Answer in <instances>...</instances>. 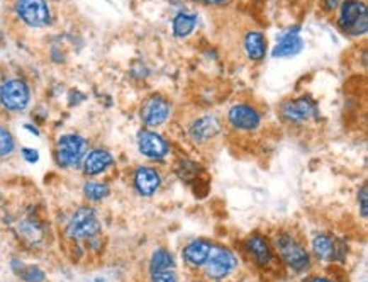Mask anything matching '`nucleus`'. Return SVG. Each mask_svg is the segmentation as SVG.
I'll return each instance as SVG.
<instances>
[{"instance_id":"13","label":"nucleus","mask_w":368,"mask_h":282,"mask_svg":"<svg viewBox=\"0 0 368 282\" xmlns=\"http://www.w3.org/2000/svg\"><path fill=\"white\" fill-rule=\"evenodd\" d=\"M114 155L107 148H92L88 150L87 155L84 157L82 162V172L87 177H97V175L107 172L110 167L114 165Z\"/></svg>"},{"instance_id":"1","label":"nucleus","mask_w":368,"mask_h":282,"mask_svg":"<svg viewBox=\"0 0 368 282\" xmlns=\"http://www.w3.org/2000/svg\"><path fill=\"white\" fill-rule=\"evenodd\" d=\"M87 152L88 141L85 136L79 133H65L59 136L54 145V162L59 169H79Z\"/></svg>"},{"instance_id":"4","label":"nucleus","mask_w":368,"mask_h":282,"mask_svg":"<svg viewBox=\"0 0 368 282\" xmlns=\"http://www.w3.org/2000/svg\"><path fill=\"white\" fill-rule=\"evenodd\" d=\"M98 233H100V221H98L97 213L92 208H79L68 220L67 235L71 240L88 242L97 238Z\"/></svg>"},{"instance_id":"3","label":"nucleus","mask_w":368,"mask_h":282,"mask_svg":"<svg viewBox=\"0 0 368 282\" xmlns=\"http://www.w3.org/2000/svg\"><path fill=\"white\" fill-rule=\"evenodd\" d=\"M338 26L350 36H365L368 31V11L362 0H345L340 6Z\"/></svg>"},{"instance_id":"19","label":"nucleus","mask_w":368,"mask_h":282,"mask_svg":"<svg viewBox=\"0 0 368 282\" xmlns=\"http://www.w3.org/2000/svg\"><path fill=\"white\" fill-rule=\"evenodd\" d=\"M245 51L251 62H263L267 57V38L260 31H250L245 36Z\"/></svg>"},{"instance_id":"5","label":"nucleus","mask_w":368,"mask_h":282,"mask_svg":"<svg viewBox=\"0 0 368 282\" xmlns=\"http://www.w3.org/2000/svg\"><path fill=\"white\" fill-rule=\"evenodd\" d=\"M275 247L287 267L292 269L294 272H306L311 267L309 254L292 235L278 233L275 237Z\"/></svg>"},{"instance_id":"7","label":"nucleus","mask_w":368,"mask_h":282,"mask_svg":"<svg viewBox=\"0 0 368 282\" xmlns=\"http://www.w3.org/2000/svg\"><path fill=\"white\" fill-rule=\"evenodd\" d=\"M170 116H172V104H170V101L166 97L160 96V94L148 97L139 109L141 121L148 128H158L165 125Z\"/></svg>"},{"instance_id":"17","label":"nucleus","mask_w":368,"mask_h":282,"mask_svg":"<svg viewBox=\"0 0 368 282\" xmlns=\"http://www.w3.org/2000/svg\"><path fill=\"white\" fill-rule=\"evenodd\" d=\"M211 242L207 240H194L183 249V260L192 267H202L211 254Z\"/></svg>"},{"instance_id":"28","label":"nucleus","mask_w":368,"mask_h":282,"mask_svg":"<svg viewBox=\"0 0 368 282\" xmlns=\"http://www.w3.org/2000/svg\"><path fill=\"white\" fill-rule=\"evenodd\" d=\"M341 2H343V0H321V4H323L324 11H328V12L336 11V9L341 6Z\"/></svg>"},{"instance_id":"29","label":"nucleus","mask_w":368,"mask_h":282,"mask_svg":"<svg viewBox=\"0 0 368 282\" xmlns=\"http://www.w3.org/2000/svg\"><path fill=\"white\" fill-rule=\"evenodd\" d=\"M204 2L214 4V6H221V4H226V2H228V0H204Z\"/></svg>"},{"instance_id":"6","label":"nucleus","mask_w":368,"mask_h":282,"mask_svg":"<svg viewBox=\"0 0 368 282\" xmlns=\"http://www.w3.org/2000/svg\"><path fill=\"white\" fill-rule=\"evenodd\" d=\"M14 12L28 28L41 29L51 24V9L48 0H16Z\"/></svg>"},{"instance_id":"20","label":"nucleus","mask_w":368,"mask_h":282,"mask_svg":"<svg viewBox=\"0 0 368 282\" xmlns=\"http://www.w3.org/2000/svg\"><path fill=\"white\" fill-rule=\"evenodd\" d=\"M197 28V16L190 14V12H178L173 17L172 31L175 38H187L194 33Z\"/></svg>"},{"instance_id":"12","label":"nucleus","mask_w":368,"mask_h":282,"mask_svg":"<svg viewBox=\"0 0 368 282\" xmlns=\"http://www.w3.org/2000/svg\"><path fill=\"white\" fill-rule=\"evenodd\" d=\"M221 131L222 125L219 118L214 116V114H204V116L195 118L188 125V138L197 145H204L219 136Z\"/></svg>"},{"instance_id":"25","label":"nucleus","mask_w":368,"mask_h":282,"mask_svg":"<svg viewBox=\"0 0 368 282\" xmlns=\"http://www.w3.org/2000/svg\"><path fill=\"white\" fill-rule=\"evenodd\" d=\"M151 282H178V279L173 269H168V271L151 272Z\"/></svg>"},{"instance_id":"10","label":"nucleus","mask_w":368,"mask_h":282,"mask_svg":"<svg viewBox=\"0 0 368 282\" xmlns=\"http://www.w3.org/2000/svg\"><path fill=\"white\" fill-rule=\"evenodd\" d=\"M280 114L285 121L292 125H302L319 116V111L316 102L309 97H299V99L287 101L280 106Z\"/></svg>"},{"instance_id":"8","label":"nucleus","mask_w":368,"mask_h":282,"mask_svg":"<svg viewBox=\"0 0 368 282\" xmlns=\"http://www.w3.org/2000/svg\"><path fill=\"white\" fill-rule=\"evenodd\" d=\"M204 267L205 276L211 277V279H224L238 267V260L233 252L224 249V247H212Z\"/></svg>"},{"instance_id":"9","label":"nucleus","mask_w":368,"mask_h":282,"mask_svg":"<svg viewBox=\"0 0 368 282\" xmlns=\"http://www.w3.org/2000/svg\"><path fill=\"white\" fill-rule=\"evenodd\" d=\"M138 150L139 153L148 160L163 162L170 155V143L165 136L153 130H141L138 133Z\"/></svg>"},{"instance_id":"21","label":"nucleus","mask_w":368,"mask_h":282,"mask_svg":"<svg viewBox=\"0 0 368 282\" xmlns=\"http://www.w3.org/2000/svg\"><path fill=\"white\" fill-rule=\"evenodd\" d=\"M109 194H110V187L107 182L88 181V182L84 184L85 199L92 201V203H98V201L105 199Z\"/></svg>"},{"instance_id":"23","label":"nucleus","mask_w":368,"mask_h":282,"mask_svg":"<svg viewBox=\"0 0 368 282\" xmlns=\"http://www.w3.org/2000/svg\"><path fill=\"white\" fill-rule=\"evenodd\" d=\"M16 150H17V141L14 133H12L6 125L0 123V160L14 155Z\"/></svg>"},{"instance_id":"2","label":"nucleus","mask_w":368,"mask_h":282,"mask_svg":"<svg viewBox=\"0 0 368 282\" xmlns=\"http://www.w3.org/2000/svg\"><path fill=\"white\" fill-rule=\"evenodd\" d=\"M33 92L29 84L19 77L4 80L0 84V108L6 113L19 114L31 106Z\"/></svg>"},{"instance_id":"11","label":"nucleus","mask_w":368,"mask_h":282,"mask_svg":"<svg viewBox=\"0 0 368 282\" xmlns=\"http://www.w3.org/2000/svg\"><path fill=\"white\" fill-rule=\"evenodd\" d=\"M228 123L234 130L251 133L262 126V114L251 104H234L228 111Z\"/></svg>"},{"instance_id":"14","label":"nucleus","mask_w":368,"mask_h":282,"mask_svg":"<svg viewBox=\"0 0 368 282\" xmlns=\"http://www.w3.org/2000/svg\"><path fill=\"white\" fill-rule=\"evenodd\" d=\"M132 182H134V189L138 191L143 198H151L161 186V175L156 169L149 165H139L132 175Z\"/></svg>"},{"instance_id":"15","label":"nucleus","mask_w":368,"mask_h":282,"mask_svg":"<svg viewBox=\"0 0 368 282\" xmlns=\"http://www.w3.org/2000/svg\"><path fill=\"white\" fill-rule=\"evenodd\" d=\"M299 26L297 28L290 29L289 33L282 34L278 38L277 45L273 46L272 50V57L273 58H289V57H295L304 50V40L299 36Z\"/></svg>"},{"instance_id":"26","label":"nucleus","mask_w":368,"mask_h":282,"mask_svg":"<svg viewBox=\"0 0 368 282\" xmlns=\"http://www.w3.org/2000/svg\"><path fill=\"white\" fill-rule=\"evenodd\" d=\"M358 203H360L362 216L367 218V215H368V187H367V184H363L360 192H358Z\"/></svg>"},{"instance_id":"18","label":"nucleus","mask_w":368,"mask_h":282,"mask_svg":"<svg viewBox=\"0 0 368 282\" xmlns=\"http://www.w3.org/2000/svg\"><path fill=\"white\" fill-rule=\"evenodd\" d=\"M246 249H248V252H250L251 257L255 259V262L258 264V266L267 267L272 264V259H273L272 249H270V245H268V242L262 237V235H253V237L248 238Z\"/></svg>"},{"instance_id":"27","label":"nucleus","mask_w":368,"mask_h":282,"mask_svg":"<svg viewBox=\"0 0 368 282\" xmlns=\"http://www.w3.org/2000/svg\"><path fill=\"white\" fill-rule=\"evenodd\" d=\"M21 155L28 164H36L38 160H40V152L34 148H23L21 150Z\"/></svg>"},{"instance_id":"22","label":"nucleus","mask_w":368,"mask_h":282,"mask_svg":"<svg viewBox=\"0 0 368 282\" xmlns=\"http://www.w3.org/2000/svg\"><path fill=\"white\" fill-rule=\"evenodd\" d=\"M175 267V259L168 250L158 249L155 254L151 255L149 260V272H158V271H168V269Z\"/></svg>"},{"instance_id":"30","label":"nucleus","mask_w":368,"mask_h":282,"mask_svg":"<svg viewBox=\"0 0 368 282\" xmlns=\"http://www.w3.org/2000/svg\"><path fill=\"white\" fill-rule=\"evenodd\" d=\"M311 282H331L329 279H326V277H312V281Z\"/></svg>"},{"instance_id":"24","label":"nucleus","mask_w":368,"mask_h":282,"mask_svg":"<svg viewBox=\"0 0 368 282\" xmlns=\"http://www.w3.org/2000/svg\"><path fill=\"white\" fill-rule=\"evenodd\" d=\"M21 274V277H23V279L25 281V282H42L45 281V272L41 271L40 267H36V266H31V267H24L23 271L19 272Z\"/></svg>"},{"instance_id":"16","label":"nucleus","mask_w":368,"mask_h":282,"mask_svg":"<svg viewBox=\"0 0 368 282\" xmlns=\"http://www.w3.org/2000/svg\"><path fill=\"white\" fill-rule=\"evenodd\" d=\"M312 250L318 255V259L324 262H333V260H340V245H338L336 238L331 235H318L312 240Z\"/></svg>"}]
</instances>
